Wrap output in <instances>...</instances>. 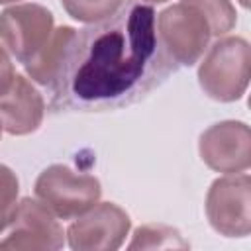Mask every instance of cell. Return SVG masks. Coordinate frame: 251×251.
<instances>
[{
    "label": "cell",
    "instance_id": "obj_1",
    "mask_svg": "<svg viewBox=\"0 0 251 251\" xmlns=\"http://www.w3.org/2000/svg\"><path fill=\"white\" fill-rule=\"evenodd\" d=\"M176 71L157 31L153 6L131 0L78 29L51 82L53 112H104L129 106Z\"/></svg>",
    "mask_w": 251,
    "mask_h": 251
},
{
    "label": "cell",
    "instance_id": "obj_2",
    "mask_svg": "<svg viewBox=\"0 0 251 251\" xmlns=\"http://www.w3.org/2000/svg\"><path fill=\"white\" fill-rule=\"evenodd\" d=\"M251 49L243 37L218 39L198 67L202 90L218 102H233L243 96L249 84Z\"/></svg>",
    "mask_w": 251,
    "mask_h": 251
},
{
    "label": "cell",
    "instance_id": "obj_3",
    "mask_svg": "<svg viewBox=\"0 0 251 251\" xmlns=\"http://www.w3.org/2000/svg\"><path fill=\"white\" fill-rule=\"evenodd\" d=\"M102 194L100 180L86 173H75L67 165L43 169L35 180V196L61 220L88 212Z\"/></svg>",
    "mask_w": 251,
    "mask_h": 251
},
{
    "label": "cell",
    "instance_id": "obj_4",
    "mask_svg": "<svg viewBox=\"0 0 251 251\" xmlns=\"http://www.w3.org/2000/svg\"><path fill=\"white\" fill-rule=\"evenodd\" d=\"M206 216L210 226L226 237H245L251 231V178L249 175H227L216 178L206 194Z\"/></svg>",
    "mask_w": 251,
    "mask_h": 251
},
{
    "label": "cell",
    "instance_id": "obj_5",
    "mask_svg": "<svg viewBox=\"0 0 251 251\" xmlns=\"http://www.w3.org/2000/svg\"><path fill=\"white\" fill-rule=\"evenodd\" d=\"M159 37L176 65H194L210 41V27L204 16L190 4L178 2L157 16Z\"/></svg>",
    "mask_w": 251,
    "mask_h": 251
},
{
    "label": "cell",
    "instance_id": "obj_6",
    "mask_svg": "<svg viewBox=\"0 0 251 251\" xmlns=\"http://www.w3.org/2000/svg\"><path fill=\"white\" fill-rule=\"evenodd\" d=\"M55 29L53 14L39 4H14L0 14L2 45L22 63L31 61Z\"/></svg>",
    "mask_w": 251,
    "mask_h": 251
},
{
    "label": "cell",
    "instance_id": "obj_7",
    "mask_svg": "<svg viewBox=\"0 0 251 251\" xmlns=\"http://www.w3.org/2000/svg\"><path fill=\"white\" fill-rule=\"evenodd\" d=\"M129 227L131 220L120 206L96 202L69 226L67 239L75 251H114L122 247Z\"/></svg>",
    "mask_w": 251,
    "mask_h": 251
},
{
    "label": "cell",
    "instance_id": "obj_8",
    "mask_svg": "<svg viewBox=\"0 0 251 251\" xmlns=\"http://www.w3.org/2000/svg\"><path fill=\"white\" fill-rule=\"evenodd\" d=\"M8 227L10 233L0 241V249L51 251L65 245L63 227L41 200L22 198Z\"/></svg>",
    "mask_w": 251,
    "mask_h": 251
},
{
    "label": "cell",
    "instance_id": "obj_9",
    "mask_svg": "<svg viewBox=\"0 0 251 251\" xmlns=\"http://www.w3.org/2000/svg\"><path fill=\"white\" fill-rule=\"evenodd\" d=\"M202 161L218 173H243L251 163V131L245 122L226 120L210 126L198 141Z\"/></svg>",
    "mask_w": 251,
    "mask_h": 251
},
{
    "label": "cell",
    "instance_id": "obj_10",
    "mask_svg": "<svg viewBox=\"0 0 251 251\" xmlns=\"http://www.w3.org/2000/svg\"><path fill=\"white\" fill-rule=\"evenodd\" d=\"M45 102L37 88L22 75H16L10 90L0 96L2 129L12 135H27L41 126Z\"/></svg>",
    "mask_w": 251,
    "mask_h": 251
},
{
    "label": "cell",
    "instance_id": "obj_11",
    "mask_svg": "<svg viewBox=\"0 0 251 251\" xmlns=\"http://www.w3.org/2000/svg\"><path fill=\"white\" fill-rule=\"evenodd\" d=\"M76 29L71 27V25H61V27H55L51 37L47 39V43L39 49V53L27 61L24 67H25V73L31 80H35L37 84H43V86H51V82L55 80L59 69H61V63H63V57L75 37Z\"/></svg>",
    "mask_w": 251,
    "mask_h": 251
},
{
    "label": "cell",
    "instance_id": "obj_12",
    "mask_svg": "<svg viewBox=\"0 0 251 251\" xmlns=\"http://www.w3.org/2000/svg\"><path fill=\"white\" fill-rule=\"evenodd\" d=\"M180 2L194 6L204 16L212 35H224L231 31V27L235 25L237 14L229 0H180Z\"/></svg>",
    "mask_w": 251,
    "mask_h": 251
},
{
    "label": "cell",
    "instance_id": "obj_13",
    "mask_svg": "<svg viewBox=\"0 0 251 251\" xmlns=\"http://www.w3.org/2000/svg\"><path fill=\"white\" fill-rule=\"evenodd\" d=\"M129 249H167V247H188L182 235L167 226H141L135 229Z\"/></svg>",
    "mask_w": 251,
    "mask_h": 251
},
{
    "label": "cell",
    "instance_id": "obj_14",
    "mask_svg": "<svg viewBox=\"0 0 251 251\" xmlns=\"http://www.w3.org/2000/svg\"><path fill=\"white\" fill-rule=\"evenodd\" d=\"M61 4L73 20L94 24L116 14L124 0H61Z\"/></svg>",
    "mask_w": 251,
    "mask_h": 251
},
{
    "label": "cell",
    "instance_id": "obj_15",
    "mask_svg": "<svg viewBox=\"0 0 251 251\" xmlns=\"http://www.w3.org/2000/svg\"><path fill=\"white\" fill-rule=\"evenodd\" d=\"M18 192H20V182L16 173L0 165V233L10 226L14 212L18 208Z\"/></svg>",
    "mask_w": 251,
    "mask_h": 251
},
{
    "label": "cell",
    "instance_id": "obj_16",
    "mask_svg": "<svg viewBox=\"0 0 251 251\" xmlns=\"http://www.w3.org/2000/svg\"><path fill=\"white\" fill-rule=\"evenodd\" d=\"M14 78H16V71L10 61V55L4 49V45H0V96H4L10 90Z\"/></svg>",
    "mask_w": 251,
    "mask_h": 251
},
{
    "label": "cell",
    "instance_id": "obj_17",
    "mask_svg": "<svg viewBox=\"0 0 251 251\" xmlns=\"http://www.w3.org/2000/svg\"><path fill=\"white\" fill-rule=\"evenodd\" d=\"M141 2H151V4H161V2H167V0H141Z\"/></svg>",
    "mask_w": 251,
    "mask_h": 251
},
{
    "label": "cell",
    "instance_id": "obj_18",
    "mask_svg": "<svg viewBox=\"0 0 251 251\" xmlns=\"http://www.w3.org/2000/svg\"><path fill=\"white\" fill-rule=\"evenodd\" d=\"M12 2H20V0H0V4H12Z\"/></svg>",
    "mask_w": 251,
    "mask_h": 251
},
{
    "label": "cell",
    "instance_id": "obj_19",
    "mask_svg": "<svg viewBox=\"0 0 251 251\" xmlns=\"http://www.w3.org/2000/svg\"><path fill=\"white\" fill-rule=\"evenodd\" d=\"M239 2H241V6H243V8H247V6H249V0H239Z\"/></svg>",
    "mask_w": 251,
    "mask_h": 251
},
{
    "label": "cell",
    "instance_id": "obj_20",
    "mask_svg": "<svg viewBox=\"0 0 251 251\" xmlns=\"http://www.w3.org/2000/svg\"><path fill=\"white\" fill-rule=\"evenodd\" d=\"M0 135H2V122H0Z\"/></svg>",
    "mask_w": 251,
    "mask_h": 251
}]
</instances>
